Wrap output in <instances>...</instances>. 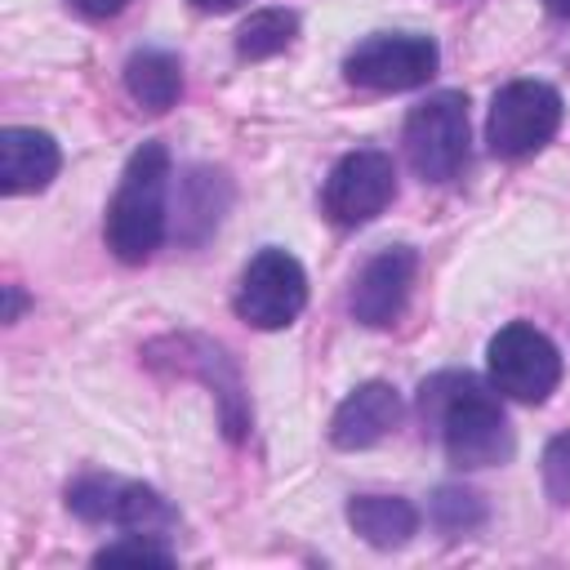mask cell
Returning <instances> with one entry per match:
<instances>
[{
	"instance_id": "6da1fadb",
	"label": "cell",
	"mask_w": 570,
	"mask_h": 570,
	"mask_svg": "<svg viewBox=\"0 0 570 570\" xmlns=\"http://www.w3.org/2000/svg\"><path fill=\"white\" fill-rule=\"evenodd\" d=\"M423 419L436 423V436L454 468H494L512 459V423L494 392L472 374H436L419 392Z\"/></svg>"
},
{
	"instance_id": "7a4b0ae2",
	"label": "cell",
	"mask_w": 570,
	"mask_h": 570,
	"mask_svg": "<svg viewBox=\"0 0 570 570\" xmlns=\"http://www.w3.org/2000/svg\"><path fill=\"white\" fill-rule=\"evenodd\" d=\"M165 196H169V147L142 142L125 160L116 196L107 205V223H102L107 249L120 263H147L160 249L165 227H169Z\"/></svg>"
},
{
	"instance_id": "3957f363",
	"label": "cell",
	"mask_w": 570,
	"mask_h": 570,
	"mask_svg": "<svg viewBox=\"0 0 570 570\" xmlns=\"http://www.w3.org/2000/svg\"><path fill=\"white\" fill-rule=\"evenodd\" d=\"M405 160L423 183H450L468 165V98L454 89L428 94L405 116Z\"/></svg>"
},
{
	"instance_id": "277c9868",
	"label": "cell",
	"mask_w": 570,
	"mask_h": 570,
	"mask_svg": "<svg viewBox=\"0 0 570 570\" xmlns=\"http://www.w3.org/2000/svg\"><path fill=\"white\" fill-rule=\"evenodd\" d=\"M561 129V94L543 80H508L485 120V142L503 160H521L543 151Z\"/></svg>"
},
{
	"instance_id": "5b68a950",
	"label": "cell",
	"mask_w": 570,
	"mask_h": 570,
	"mask_svg": "<svg viewBox=\"0 0 570 570\" xmlns=\"http://www.w3.org/2000/svg\"><path fill=\"white\" fill-rule=\"evenodd\" d=\"M485 365H490L494 392H503L521 405H543L561 383V352L530 321L503 325L485 347Z\"/></svg>"
},
{
	"instance_id": "8992f818",
	"label": "cell",
	"mask_w": 570,
	"mask_h": 570,
	"mask_svg": "<svg viewBox=\"0 0 570 570\" xmlns=\"http://www.w3.org/2000/svg\"><path fill=\"white\" fill-rule=\"evenodd\" d=\"M67 508L89 525H116L125 534H151V539H165L178 525L165 494H156L151 485H138V481L98 476V472L80 476L67 490Z\"/></svg>"
},
{
	"instance_id": "52a82bcc",
	"label": "cell",
	"mask_w": 570,
	"mask_h": 570,
	"mask_svg": "<svg viewBox=\"0 0 570 570\" xmlns=\"http://www.w3.org/2000/svg\"><path fill=\"white\" fill-rule=\"evenodd\" d=\"M436 62H441V49L432 36L374 31L343 58V76L361 89H374V94H401V89L428 85L436 76Z\"/></svg>"
},
{
	"instance_id": "ba28073f",
	"label": "cell",
	"mask_w": 570,
	"mask_h": 570,
	"mask_svg": "<svg viewBox=\"0 0 570 570\" xmlns=\"http://www.w3.org/2000/svg\"><path fill=\"white\" fill-rule=\"evenodd\" d=\"M307 307V272L303 263L281 249L267 245L258 249L236 285V316L254 330H285L298 321V312Z\"/></svg>"
},
{
	"instance_id": "9c48e42d",
	"label": "cell",
	"mask_w": 570,
	"mask_h": 570,
	"mask_svg": "<svg viewBox=\"0 0 570 570\" xmlns=\"http://www.w3.org/2000/svg\"><path fill=\"white\" fill-rule=\"evenodd\" d=\"M396 200V165L379 147H356L338 156L321 187V205L338 227H365Z\"/></svg>"
},
{
	"instance_id": "30bf717a",
	"label": "cell",
	"mask_w": 570,
	"mask_h": 570,
	"mask_svg": "<svg viewBox=\"0 0 570 570\" xmlns=\"http://www.w3.org/2000/svg\"><path fill=\"white\" fill-rule=\"evenodd\" d=\"M414 272H419V254L410 245H387L379 249L352 281V316L370 330H387L405 303H410V289H414Z\"/></svg>"
},
{
	"instance_id": "8fae6325",
	"label": "cell",
	"mask_w": 570,
	"mask_h": 570,
	"mask_svg": "<svg viewBox=\"0 0 570 570\" xmlns=\"http://www.w3.org/2000/svg\"><path fill=\"white\" fill-rule=\"evenodd\" d=\"M401 423V396L392 383L383 379H370L361 387H352L334 419H330V441L338 450H365V445H379L392 428Z\"/></svg>"
},
{
	"instance_id": "7c38bea8",
	"label": "cell",
	"mask_w": 570,
	"mask_h": 570,
	"mask_svg": "<svg viewBox=\"0 0 570 570\" xmlns=\"http://www.w3.org/2000/svg\"><path fill=\"white\" fill-rule=\"evenodd\" d=\"M62 169V151L53 134L36 125H4L0 129V191L4 196H27L45 191Z\"/></svg>"
},
{
	"instance_id": "4fadbf2b",
	"label": "cell",
	"mask_w": 570,
	"mask_h": 570,
	"mask_svg": "<svg viewBox=\"0 0 570 570\" xmlns=\"http://www.w3.org/2000/svg\"><path fill=\"white\" fill-rule=\"evenodd\" d=\"M347 525L370 548H401L419 530V508L401 494H356L347 499Z\"/></svg>"
},
{
	"instance_id": "5bb4252c",
	"label": "cell",
	"mask_w": 570,
	"mask_h": 570,
	"mask_svg": "<svg viewBox=\"0 0 570 570\" xmlns=\"http://www.w3.org/2000/svg\"><path fill=\"white\" fill-rule=\"evenodd\" d=\"M125 89L147 111H169L183 98V62L169 49H138L125 62Z\"/></svg>"
},
{
	"instance_id": "9a60e30c",
	"label": "cell",
	"mask_w": 570,
	"mask_h": 570,
	"mask_svg": "<svg viewBox=\"0 0 570 570\" xmlns=\"http://www.w3.org/2000/svg\"><path fill=\"white\" fill-rule=\"evenodd\" d=\"M298 36V13L289 9H258L240 22L236 31V53L249 58V62H263V58H276L294 45Z\"/></svg>"
},
{
	"instance_id": "2e32d148",
	"label": "cell",
	"mask_w": 570,
	"mask_h": 570,
	"mask_svg": "<svg viewBox=\"0 0 570 570\" xmlns=\"http://www.w3.org/2000/svg\"><path fill=\"white\" fill-rule=\"evenodd\" d=\"M432 521H436V530H441V534L463 539V534H472V530H481V525H485V503H481V494H476V490L441 485V490L432 494Z\"/></svg>"
},
{
	"instance_id": "e0dca14e",
	"label": "cell",
	"mask_w": 570,
	"mask_h": 570,
	"mask_svg": "<svg viewBox=\"0 0 570 570\" xmlns=\"http://www.w3.org/2000/svg\"><path fill=\"white\" fill-rule=\"evenodd\" d=\"M543 490L552 503H570V432L552 436L543 450Z\"/></svg>"
},
{
	"instance_id": "ac0fdd59",
	"label": "cell",
	"mask_w": 570,
	"mask_h": 570,
	"mask_svg": "<svg viewBox=\"0 0 570 570\" xmlns=\"http://www.w3.org/2000/svg\"><path fill=\"white\" fill-rule=\"evenodd\" d=\"M94 561L98 566H107V561H174V552L160 539H151V534H125V539L98 548Z\"/></svg>"
},
{
	"instance_id": "d6986e66",
	"label": "cell",
	"mask_w": 570,
	"mask_h": 570,
	"mask_svg": "<svg viewBox=\"0 0 570 570\" xmlns=\"http://www.w3.org/2000/svg\"><path fill=\"white\" fill-rule=\"evenodd\" d=\"M134 0H71V9H80L85 18H116L125 13Z\"/></svg>"
},
{
	"instance_id": "ffe728a7",
	"label": "cell",
	"mask_w": 570,
	"mask_h": 570,
	"mask_svg": "<svg viewBox=\"0 0 570 570\" xmlns=\"http://www.w3.org/2000/svg\"><path fill=\"white\" fill-rule=\"evenodd\" d=\"M4 294H9V307H4V321H18V312H22V294H18V285H4Z\"/></svg>"
},
{
	"instance_id": "44dd1931",
	"label": "cell",
	"mask_w": 570,
	"mask_h": 570,
	"mask_svg": "<svg viewBox=\"0 0 570 570\" xmlns=\"http://www.w3.org/2000/svg\"><path fill=\"white\" fill-rule=\"evenodd\" d=\"M196 9H205V13H227V9H236L240 0H191Z\"/></svg>"
},
{
	"instance_id": "7402d4cb",
	"label": "cell",
	"mask_w": 570,
	"mask_h": 570,
	"mask_svg": "<svg viewBox=\"0 0 570 570\" xmlns=\"http://www.w3.org/2000/svg\"><path fill=\"white\" fill-rule=\"evenodd\" d=\"M548 4V13H557V18H570V0H543Z\"/></svg>"
}]
</instances>
